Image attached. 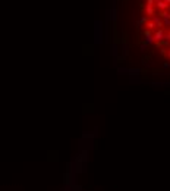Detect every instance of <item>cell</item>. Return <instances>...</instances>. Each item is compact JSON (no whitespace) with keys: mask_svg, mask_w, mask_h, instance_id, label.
<instances>
[{"mask_svg":"<svg viewBox=\"0 0 170 191\" xmlns=\"http://www.w3.org/2000/svg\"><path fill=\"white\" fill-rule=\"evenodd\" d=\"M164 40H167V41H170V31L166 34V37H164Z\"/></svg>","mask_w":170,"mask_h":191,"instance_id":"cell-8","label":"cell"},{"mask_svg":"<svg viewBox=\"0 0 170 191\" xmlns=\"http://www.w3.org/2000/svg\"><path fill=\"white\" fill-rule=\"evenodd\" d=\"M154 8H156L157 10H167V9H169V6L163 2V0H157V2L154 3Z\"/></svg>","mask_w":170,"mask_h":191,"instance_id":"cell-1","label":"cell"},{"mask_svg":"<svg viewBox=\"0 0 170 191\" xmlns=\"http://www.w3.org/2000/svg\"><path fill=\"white\" fill-rule=\"evenodd\" d=\"M145 27H147L148 30H154V28H156V25H154V24H153L151 21H148L147 24H145Z\"/></svg>","mask_w":170,"mask_h":191,"instance_id":"cell-5","label":"cell"},{"mask_svg":"<svg viewBox=\"0 0 170 191\" xmlns=\"http://www.w3.org/2000/svg\"><path fill=\"white\" fill-rule=\"evenodd\" d=\"M145 6H150V8H154V0H145Z\"/></svg>","mask_w":170,"mask_h":191,"instance_id":"cell-6","label":"cell"},{"mask_svg":"<svg viewBox=\"0 0 170 191\" xmlns=\"http://www.w3.org/2000/svg\"><path fill=\"white\" fill-rule=\"evenodd\" d=\"M151 22L154 24L156 27H158V28H161V27H163V21H161L158 16H153V21H151Z\"/></svg>","mask_w":170,"mask_h":191,"instance_id":"cell-4","label":"cell"},{"mask_svg":"<svg viewBox=\"0 0 170 191\" xmlns=\"http://www.w3.org/2000/svg\"><path fill=\"white\" fill-rule=\"evenodd\" d=\"M156 2H157V0H154V3H156Z\"/></svg>","mask_w":170,"mask_h":191,"instance_id":"cell-11","label":"cell"},{"mask_svg":"<svg viewBox=\"0 0 170 191\" xmlns=\"http://www.w3.org/2000/svg\"><path fill=\"white\" fill-rule=\"evenodd\" d=\"M167 55H169V57H170V50H169V52H167Z\"/></svg>","mask_w":170,"mask_h":191,"instance_id":"cell-10","label":"cell"},{"mask_svg":"<svg viewBox=\"0 0 170 191\" xmlns=\"http://www.w3.org/2000/svg\"><path fill=\"white\" fill-rule=\"evenodd\" d=\"M163 2H164V3L167 5V6H170V0H163Z\"/></svg>","mask_w":170,"mask_h":191,"instance_id":"cell-9","label":"cell"},{"mask_svg":"<svg viewBox=\"0 0 170 191\" xmlns=\"http://www.w3.org/2000/svg\"><path fill=\"white\" fill-rule=\"evenodd\" d=\"M154 13H156V9H154V8L145 6V9H144V15H145V16H153Z\"/></svg>","mask_w":170,"mask_h":191,"instance_id":"cell-3","label":"cell"},{"mask_svg":"<svg viewBox=\"0 0 170 191\" xmlns=\"http://www.w3.org/2000/svg\"><path fill=\"white\" fill-rule=\"evenodd\" d=\"M164 37H166V34H164V31H163L161 28H160V30L154 34V40H156L157 43H158V41H161V40H164Z\"/></svg>","mask_w":170,"mask_h":191,"instance_id":"cell-2","label":"cell"},{"mask_svg":"<svg viewBox=\"0 0 170 191\" xmlns=\"http://www.w3.org/2000/svg\"><path fill=\"white\" fill-rule=\"evenodd\" d=\"M163 24H164V25H167V27H170V19H164Z\"/></svg>","mask_w":170,"mask_h":191,"instance_id":"cell-7","label":"cell"}]
</instances>
